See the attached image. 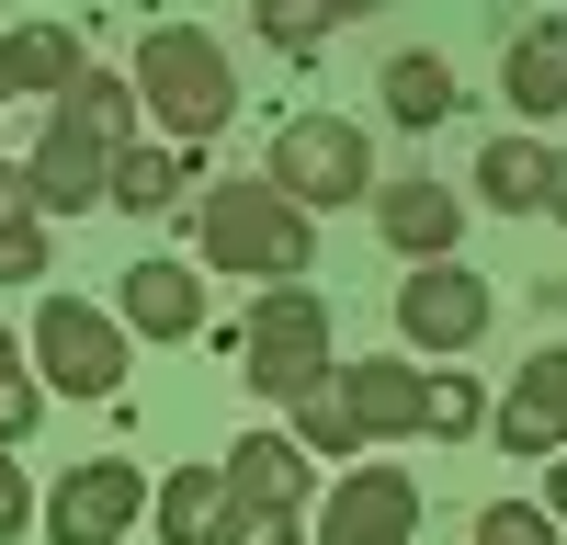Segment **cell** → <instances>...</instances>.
<instances>
[{"mask_svg":"<svg viewBox=\"0 0 567 545\" xmlns=\"http://www.w3.org/2000/svg\"><path fill=\"white\" fill-rule=\"evenodd\" d=\"M398 341L432 352V363L477 352V341H488V272H465L454 250H443V261H409V285H398Z\"/></svg>","mask_w":567,"mask_h":545,"instance_id":"obj_8","label":"cell"},{"mask_svg":"<svg viewBox=\"0 0 567 545\" xmlns=\"http://www.w3.org/2000/svg\"><path fill=\"white\" fill-rule=\"evenodd\" d=\"M454 114V69L432 58V45H409V58H386V125H409V136H432Z\"/></svg>","mask_w":567,"mask_h":545,"instance_id":"obj_18","label":"cell"},{"mask_svg":"<svg viewBox=\"0 0 567 545\" xmlns=\"http://www.w3.org/2000/svg\"><path fill=\"white\" fill-rule=\"evenodd\" d=\"M477 545H556V523H545V500H488Z\"/></svg>","mask_w":567,"mask_h":545,"instance_id":"obj_24","label":"cell"},{"mask_svg":"<svg viewBox=\"0 0 567 545\" xmlns=\"http://www.w3.org/2000/svg\"><path fill=\"white\" fill-rule=\"evenodd\" d=\"M499 454H567V341H545L499 398Z\"/></svg>","mask_w":567,"mask_h":545,"instance_id":"obj_11","label":"cell"},{"mask_svg":"<svg viewBox=\"0 0 567 545\" xmlns=\"http://www.w3.org/2000/svg\"><path fill=\"white\" fill-rule=\"evenodd\" d=\"M45 272V216L34 227H0V285H34Z\"/></svg>","mask_w":567,"mask_h":545,"instance_id":"obj_25","label":"cell"},{"mask_svg":"<svg viewBox=\"0 0 567 545\" xmlns=\"http://www.w3.org/2000/svg\"><path fill=\"white\" fill-rule=\"evenodd\" d=\"M227 352H239V376H250L261 398H307L329 363H341V330H329V307H318L307 285H261L250 318L227 330Z\"/></svg>","mask_w":567,"mask_h":545,"instance_id":"obj_5","label":"cell"},{"mask_svg":"<svg viewBox=\"0 0 567 545\" xmlns=\"http://www.w3.org/2000/svg\"><path fill=\"white\" fill-rule=\"evenodd\" d=\"M125 330L194 341V330H205V272H182V261H125Z\"/></svg>","mask_w":567,"mask_h":545,"instance_id":"obj_13","label":"cell"},{"mask_svg":"<svg viewBox=\"0 0 567 545\" xmlns=\"http://www.w3.org/2000/svg\"><path fill=\"white\" fill-rule=\"evenodd\" d=\"M329 12H341V23H352V12H386V0H329Z\"/></svg>","mask_w":567,"mask_h":545,"instance_id":"obj_30","label":"cell"},{"mask_svg":"<svg viewBox=\"0 0 567 545\" xmlns=\"http://www.w3.org/2000/svg\"><path fill=\"white\" fill-rule=\"evenodd\" d=\"M374 227H386L398 261H443V250L465 239V205L443 194L432 171H420V182H374Z\"/></svg>","mask_w":567,"mask_h":545,"instance_id":"obj_12","label":"cell"},{"mask_svg":"<svg viewBox=\"0 0 567 545\" xmlns=\"http://www.w3.org/2000/svg\"><path fill=\"white\" fill-rule=\"evenodd\" d=\"M34 409H45V387H34V363H23V341L0 330V443H23V432H34Z\"/></svg>","mask_w":567,"mask_h":545,"instance_id":"obj_23","label":"cell"},{"mask_svg":"<svg viewBox=\"0 0 567 545\" xmlns=\"http://www.w3.org/2000/svg\"><path fill=\"white\" fill-rule=\"evenodd\" d=\"M136 512H148V466H125V454H91V466L58 477V500H45V534H58V545H125Z\"/></svg>","mask_w":567,"mask_h":545,"instance_id":"obj_10","label":"cell"},{"mask_svg":"<svg viewBox=\"0 0 567 545\" xmlns=\"http://www.w3.org/2000/svg\"><path fill=\"white\" fill-rule=\"evenodd\" d=\"M477 194L499 216H534L545 205V148H534V136H488V148H477Z\"/></svg>","mask_w":567,"mask_h":545,"instance_id":"obj_19","label":"cell"},{"mask_svg":"<svg viewBox=\"0 0 567 545\" xmlns=\"http://www.w3.org/2000/svg\"><path fill=\"white\" fill-rule=\"evenodd\" d=\"M182 182H194V148L182 136H159V148H114V171H103V205H125V216H171L182 205Z\"/></svg>","mask_w":567,"mask_h":545,"instance_id":"obj_14","label":"cell"},{"mask_svg":"<svg viewBox=\"0 0 567 545\" xmlns=\"http://www.w3.org/2000/svg\"><path fill=\"white\" fill-rule=\"evenodd\" d=\"M329 23H341L329 0H250V34L284 45V58H318V34H329Z\"/></svg>","mask_w":567,"mask_h":545,"instance_id":"obj_22","label":"cell"},{"mask_svg":"<svg viewBox=\"0 0 567 545\" xmlns=\"http://www.w3.org/2000/svg\"><path fill=\"white\" fill-rule=\"evenodd\" d=\"M545 216L567 227V148H545Z\"/></svg>","mask_w":567,"mask_h":545,"instance_id":"obj_28","label":"cell"},{"mask_svg":"<svg viewBox=\"0 0 567 545\" xmlns=\"http://www.w3.org/2000/svg\"><path fill=\"white\" fill-rule=\"evenodd\" d=\"M329 398H341V421L363 443H409V432H432V443H465L488 421V398L477 376H454V363H329Z\"/></svg>","mask_w":567,"mask_h":545,"instance_id":"obj_2","label":"cell"},{"mask_svg":"<svg viewBox=\"0 0 567 545\" xmlns=\"http://www.w3.org/2000/svg\"><path fill=\"white\" fill-rule=\"evenodd\" d=\"M545 466H556V489H545V523L567 534V454H545Z\"/></svg>","mask_w":567,"mask_h":545,"instance_id":"obj_29","label":"cell"},{"mask_svg":"<svg viewBox=\"0 0 567 545\" xmlns=\"http://www.w3.org/2000/svg\"><path fill=\"white\" fill-rule=\"evenodd\" d=\"M0 45H12V103H58V91L80 80V34L69 23H23Z\"/></svg>","mask_w":567,"mask_h":545,"instance_id":"obj_17","label":"cell"},{"mask_svg":"<svg viewBox=\"0 0 567 545\" xmlns=\"http://www.w3.org/2000/svg\"><path fill=\"white\" fill-rule=\"evenodd\" d=\"M194 250L205 272H261V285H296L318 261V216L296 194H272V182H216L205 216H194Z\"/></svg>","mask_w":567,"mask_h":545,"instance_id":"obj_4","label":"cell"},{"mask_svg":"<svg viewBox=\"0 0 567 545\" xmlns=\"http://www.w3.org/2000/svg\"><path fill=\"white\" fill-rule=\"evenodd\" d=\"M409 534H420V477L409 466H352L307 523V545H409Z\"/></svg>","mask_w":567,"mask_h":545,"instance_id":"obj_9","label":"cell"},{"mask_svg":"<svg viewBox=\"0 0 567 545\" xmlns=\"http://www.w3.org/2000/svg\"><path fill=\"white\" fill-rule=\"evenodd\" d=\"M0 103H12V45H0Z\"/></svg>","mask_w":567,"mask_h":545,"instance_id":"obj_31","label":"cell"},{"mask_svg":"<svg viewBox=\"0 0 567 545\" xmlns=\"http://www.w3.org/2000/svg\"><path fill=\"white\" fill-rule=\"evenodd\" d=\"M0 227H34V182H23V160H0Z\"/></svg>","mask_w":567,"mask_h":545,"instance_id":"obj_27","label":"cell"},{"mask_svg":"<svg viewBox=\"0 0 567 545\" xmlns=\"http://www.w3.org/2000/svg\"><path fill=\"white\" fill-rule=\"evenodd\" d=\"M34 523V489H23V466H12V443H0V545H12Z\"/></svg>","mask_w":567,"mask_h":545,"instance_id":"obj_26","label":"cell"},{"mask_svg":"<svg viewBox=\"0 0 567 545\" xmlns=\"http://www.w3.org/2000/svg\"><path fill=\"white\" fill-rule=\"evenodd\" d=\"M227 500H296L307 512V443L296 432H250V443H227Z\"/></svg>","mask_w":567,"mask_h":545,"instance_id":"obj_16","label":"cell"},{"mask_svg":"<svg viewBox=\"0 0 567 545\" xmlns=\"http://www.w3.org/2000/svg\"><path fill=\"white\" fill-rule=\"evenodd\" d=\"M125 136H136V91H125V80H103V69H80L58 103H45V136H34V160H23L34 216H91Z\"/></svg>","mask_w":567,"mask_h":545,"instance_id":"obj_1","label":"cell"},{"mask_svg":"<svg viewBox=\"0 0 567 545\" xmlns=\"http://www.w3.org/2000/svg\"><path fill=\"white\" fill-rule=\"evenodd\" d=\"M23 352H34V376L58 387V398H114V387H125V318L80 307V296H45Z\"/></svg>","mask_w":567,"mask_h":545,"instance_id":"obj_7","label":"cell"},{"mask_svg":"<svg viewBox=\"0 0 567 545\" xmlns=\"http://www.w3.org/2000/svg\"><path fill=\"white\" fill-rule=\"evenodd\" d=\"M205 545H307V512H296V500H216Z\"/></svg>","mask_w":567,"mask_h":545,"instance_id":"obj_21","label":"cell"},{"mask_svg":"<svg viewBox=\"0 0 567 545\" xmlns=\"http://www.w3.org/2000/svg\"><path fill=\"white\" fill-rule=\"evenodd\" d=\"M216 500H227L216 466H171V477H159V534H171V545H205V534H216Z\"/></svg>","mask_w":567,"mask_h":545,"instance_id":"obj_20","label":"cell"},{"mask_svg":"<svg viewBox=\"0 0 567 545\" xmlns=\"http://www.w3.org/2000/svg\"><path fill=\"white\" fill-rule=\"evenodd\" d=\"M499 91H511V114H523V125L567 114V45H556V23H534V34L499 45Z\"/></svg>","mask_w":567,"mask_h":545,"instance_id":"obj_15","label":"cell"},{"mask_svg":"<svg viewBox=\"0 0 567 545\" xmlns=\"http://www.w3.org/2000/svg\"><path fill=\"white\" fill-rule=\"evenodd\" d=\"M556 45H567V23H556Z\"/></svg>","mask_w":567,"mask_h":545,"instance_id":"obj_32","label":"cell"},{"mask_svg":"<svg viewBox=\"0 0 567 545\" xmlns=\"http://www.w3.org/2000/svg\"><path fill=\"white\" fill-rule=\"evenodd\" d=\"M125 91H136V114H159V136H182V148H205V136L239 114V69H227V45L205 23H148Z\"/></svg>","mask_w":567,"mask_h":545,"instance_id":"obj_3","label":"cell"},{"mask_svg":"<svg viewBox=\"0 0 567 545\" xmlns=\"http://www.w3.org/2000/svg\"><path fill=\"white\" fill-rule=\"evenodd\" d=\"M261 182H272V194H296L307 216H329V205H363V194H374V136H363L352 114H296V125L272 136Z\"/></svg>","mask_w":567,"mask_h":545,"instance_id":"obj_6","label":"cell"}]
</instances>
